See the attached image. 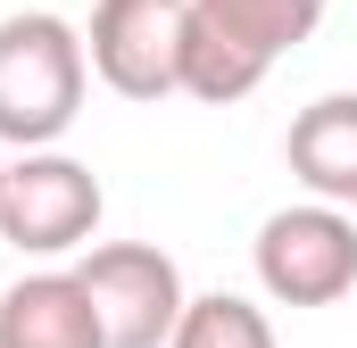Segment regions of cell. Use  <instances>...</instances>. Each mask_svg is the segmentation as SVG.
Returning a JSON list of instances; mask_svg holds the SVG:
<instances>
[{
    "label": "cell",
    "mask_w": 357,
    "mask_h": 348,
    "mask_svg": "<svg viewBox=\"0 0 357 348\" xmlns=\"http://www.w3.org/2000/svg\"><path fill=\"white\" fill-rule=\"evenodd\" d=\"M84 91H91V58L67 17H50V8L0 17V141L17 158L59 150L67 125L84 116Z\"/></svg>",
    "instance_id": "cell-1"
},
{
    "label": "cell",
    "mask_w": 357,
    "mask_h": 348,
    "mask_svg": "<svg viewBox=\"0 0 357 348\" xmlns=\"http://www.w3.org/2000/svg\"><path fill=\"white\" fill-rule=\"evenodd\" d=\"M324 25V0H191L183 25V91L208 108H233Z\"/></svg>",
    "instance_id": "cell-2"
},
{
    "label": "cell",
    "mask_w": 357,
    "mask_h": 348,
    "mask_svg": "<svg viewBox=\"0 0 357 348\" xmlns=\"http://www.w3.org/2000/svg\"><path fill=\"white\" fill-rule=\"evenodd\" d=\"M100 216H108V191H100V174H91L84 158H67V150H25V158H8V174H0V241H8L17 258L91 249Z\"/></svg>",
    "instance_id": "cell-3"
},
{
    "label": "cell",
    "mask_w": 357,
    "mask_h": 348,
    "mask_svg": "<svg viewBox=\"0 0 357 348\" xmlns=\"http://www.w3.org/2000/svg\"><path fill=\"white\" fill-rule=\"evenodd\" d=\"M258 265V290L274 307H333L357 290V224L349 207H324V199H299V207H274L250 241Z\"/></svg>",
    "instance_id": "cell-4"
},
{
    "label": "cell",
    "mask_w": 357,
    "mask_h": 348,
    "mask_svg": "<svg viewBox=\"0 0 357 348\" xmlns=\"http://www.w3.org/2000/svg\"><path fill=\"white\" fill-rule=\"evenodd\" d=\"M75 282H84L108 348H167L175 324H183V307H191L183 265L158 241H100V249L75 258Z\"/></svg>",
    "instance_id": "cell-5"
},
{
    "label": "cell",
    "mask_w": 357,
    "mask_h": 348,
    "mask_svg": "<svg viewBox=\"0 0 357 348\" xmlns=\"http://www.w3.org/2000/svg\"><path fill=\"white\" fill-rule=\"evenodd\" d=\"M183 25L191 0H100L84 25V58L116 100H167L183 91Z\"/></svg>",
    "instance_id": "cell-6"
},
{
    "label": "cell",
    "mask_w": 357,
    "mask_h": 348,
    "mask_svg": "<svg viewBox=\"0 0 357 348\" xmlns=\"http://www.w3.org/2000/svg\"><path fill=\"white\" fill-rule=\"evenodd\" d=\"M282 158L307 182V199L324 207H357V91H324L291 116L282 133Z\"/></svg>",
    "instance_id": "cell-7"
},
{
    "label": "cell",
    "mask_w": 357,
    "mask_h": 348,
    "mask_svg": "<svg viewBox=\"0 0 357 348\" xmlns=\"http://www.w3.org/2000/svg\"><path fill=\"white\" fill-rule=\"evenodd\" d=\"M0 348H108L100 340V315H91L75 265L59 274H25L0 290Z\"/></svg>",
    "instance_id": "cell-8"
},
{
    "label": "cell",
    "mask_w": 357,
    "mask_h": 348,
    "mask_svg": "<svg viewBox=\"0 0 357 348\" xmlns=\"http://www.w3.org/2000/svg\"><path fill=\"white\" fill-rule=\"evenodd\" d=\"M167 348H282L274 340V315L258 299H241V290H208V299H191L175 324V340Z\"/></svg>",
    "instance_id": "cell-9"
},
{
    "label": "cell",
    "mask_w": 357,
    "mask_h": 348,
    "mask_svg": "<svg viewBox=\"0 0 357 348\" xmlns=\"http://www.w3.org/2000/svg\"><path fill=\"white\" fill-rule=\"evenodd\" d=\"M0 174H8V158H0Z\"/></svg>",
    "instance_id": "cell-10"
}]
</instances>
